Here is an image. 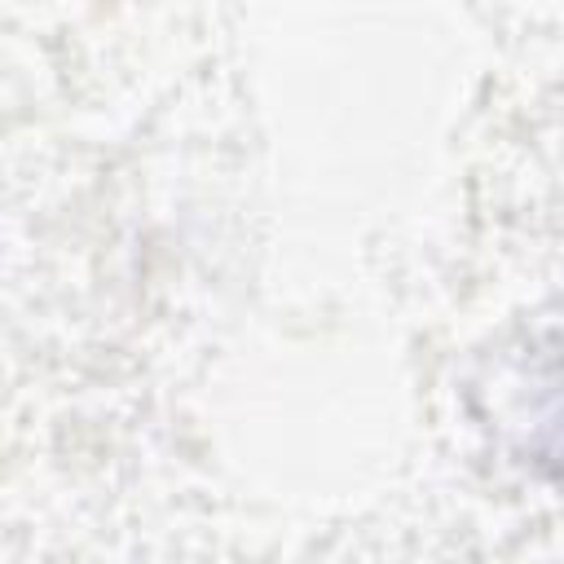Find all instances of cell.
I'll use <instances>...</instances> for the list:
<instances>
[{
    "instance_id": "obj_1",
    "label": "cell",
    "mask_w": 564,
    "mask_h": 564,
    "mask_svg": "<svg viewBox=\"0 0 564 564\" xmlns=\"http://www.w3.org/2000/svg\"><path fill=\"white\" fill-rule=\"evenodd\" d=\"M551 427H555V432H560V427H564V423H551ZM546 454H551V463H560V471H564V436H555V441H551V445H546Z\"/></svg>"
}]
</instances>
